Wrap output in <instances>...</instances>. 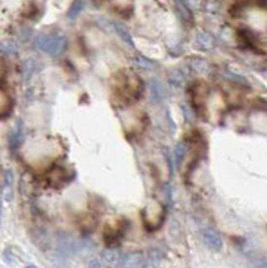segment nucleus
Segmentation results:
<instances>
[{
  "mask_svg": "<svg viewBox=\"0 0 267 268\" xmlns=\"http://www.w3.org/2000/svg\"><path fill=\"white\" fill-rule=\"evenodd\" d=\"M67 40L59 32H50V34H39L35 36L34 47L50 57H59L66 49Z\"/></svg>",
  "mask_w": 267,
  "mask_h": 268,
  "instance_id": "1",
  "label": "nucleus"
},
{
  "mask_svg": "<svg viewBox=\"0 0 267 268\" xmlns=\"http://www.w3.org/2000/svg\"><path fill=\"white\" fill-rule=\"evenodd\" d=\"M200 235H202V239H203L204 244L207 245L208 248L212 249L215 252L222 251L223 248V239L218 231L209 225H204L200 229Z\"/></svg>",
  "mask_w": 267,
  "mask_h": 268,
  "instance_id": "2",
  "label": "nucleus"
},
{
  "mask_svg": "<svg viewBox=\"0 0 267 268\" xmlns=\"http://www.w3.org/2000/svg\"><path fill=\"white\" fill-rule=\"evenodd\" d=\"M122 255L119 249L106 248L101 252V263L106 268H119Z\"/></svg>",
  "mask_w": 267,
  "mask_h": 268,
  "instance_id": "3",
  "label": "nucleus"
},
{
  "mask_svg": "<svg viewBox=\"0 0 267 268\" xmlns=\"http://www.w3.org/2000/svg\"><path fill=\"white\" fill-rule=\"evenodd\" d=\"M119 268H145V256L140 251H134L122 256Z\"/></svg>",
  "mask_w": 267,
  "mask_h": 268,
  "instance_id": "4",
  "label": "nucleus"
},
{
  "mask_svg": "<svg viewBox=\"0 0 267 268\" xmlns=\"http://www.w3.org/2000/svg\"><path fill=\"white\" fill-rule=\"evenodd\" d=\"M148 88H149V94H150V101L154 103L161 102V101H164V99L167 98V95H168L165 86H164L163 83L156 78L149 81Z\"/></svg>",
  "mask_w": 267,
  "mask_h": 268,
  "instance_id": "5",
  "label": "nucleus"
},
{
  "mask_svg": "<svg viewBox=\"0 0 267 268\" xmlns=\"http://www.w3.org/2000/svg\"><path fill=\"white\" fill-rule=\"evenodd\" d=\"M215 38L209 32H198L196 38H195V43L193 46L200 51H208V50H212L215 47Z\"/></svg>",
  "mask_w": 267,
  "mask_h": 268,
  "instance_id": "6",
  "label": "nucleus"
},
{
  "mask_svg": "<svg viewBox=\"0 0 267 268\" xmlns=\"http://www.w3.org/2000/svg\"><path fill=\"white\" fill-rule=\"evenodd\" d=\"M108 26H109L112 31H114L116 34L119 35V39L122 40L125 44H128L130 47H134V42L132 35H130V31L122 23H119V22H108Z\"/></svg>",
  "mask_w": 267,
  "mask_h": 268,
  "instance_id": "7",
  "label": "nucleus"
},
{
  "mask_svg": "<svg viewBox=\"0 0 267 268\" xmlns=\"http://www.w3.org/2000/svg\"><path fill=\"white\" fill-rule=\"evenodd\" d=\"M175 7H176V14L181 19V22L185 23V25H192L193 16L187 3H184V1H175Z\"/></svg>",
  "mask_w": 267,
  "mask_h": 268,
  "instance_id": "8",
  "label": "nucleus"
},
{
  "mask_svg": "<svg viewBox=\"0 0 267 268\" xmlns=\"http://www.w3.org/2000/svg\"><path fill=\"white\" fill-rule=\"evenodd\" d=\"M22 138H23V129H22V123H20V121H18V125H16L15 129L12 130V133H11L10 136L11 150H16V148L22 144Z\"/></svg>",
  "mask_w": 267,
  "mask_h": 268,
  "instance_id": "9",
  "label": "nucleus"
},
{
  "mask_svg": "<svg viewBox=\"0 0 267 268\" xmlns=\"http://www.w3.org/2000/svg\"><path fill=\"white\" fill-rule=\"evenodd\" d=\"M161 262V252L157 248L150 249L145 258V268H157Z\"/></svg>",
  "mask_w": 267,
  "mask_h": 268,
  "instance_id": "10",
  "label": "nucleus"
},
{
  "mask_svg": "<svg viewBox=\"0 0 267 268\" xmlns=\"http://www.w3.org/2000/svg\"><path fill=\"white\" fill-rule=\"evenodd\" d=\"M133 62L136 66H139V67L144 68V70H153V68L157 67V63H156L154 60H150V59L145 58L143 55L134 57Z\"/></svg>",
  "mask_w": 267,
  "mask_h": 268,
  "instance_id": "11",
  "label": "nucleus"
},
{
  "mask_svg": "<svg viewBox=\"0 0 267 268\" xmlns=\"http://www.w3.org/2000/svg\"><path fill=\"white\" fill-rule=\"evenodd\" d=\"M86 3L85 1H73L70 5L69 11H67V18L70 20H74L82 11H84Z\"/></svg>",
  "mask_w": 267,
  "mask_h": 268,
  "instance_id": "12",
  "label": "nucleus"
},
{
  "mask_svg": "<svg viewBox=\"0 0 267 268\" xmlns=\"http://www.w3.org/2000/svg\"><path fill=\"white\" fill-rule=\"evenodd\" d=\"M0 53L4 55H16L18 46L12 40H3V42H0Z\"/></svg>",
  "mask_w": 267,
  "mask_h": 268,
  "instance_id": "13",
  "label": "nucleus"
},
{
  "mask_svg": "<svg viewBox=\"0 0 267 268\" xmlns=\"http://www.w3.org/2000/svg\"><path fill=\"white\" fill-rule=\"evenodd\" d=\"M169 83L175 88H181L184 83V75L180 73V70H173L169 73Z\"/></svg>",
  "mask_w": 267,
  "mask_h": 268,
  "instance_id": "14",
  "label": "nucleus"
},
{
  "mask_svg": "<svg viewBox=\"0 0 267 268\" xmlns=\"http://www.w3.org/2000/svg\"><path fill=\"white\" fill-rule=\"evenodd\" d=\"M12 182H14V175H12V172L5 171V184H4L5 200H11V195H12Z\"/></svg>",
  "mask_w": 267,
  "mask_h": 268,
  "instance_id": "15",
  "label": "nucleus"
},
{
  "mask_svg": "<svg viewBox=\"0 0 267 268\" xmlns=\"http://www.w3.org/2000/svg\"><path fill=\"white\" fill-rule=\"evenodd\" d=\"M191 66H192L195 71H198V73L200 74H206L208 70H209L208 62L202 58H193Z\"/></svg>",
  "mask_w": 267,
  "mask_h": 268,
  "instance_id": "16",
  "label": "nucleus"
},
{
  "mask_svg": "<svg viewBox=\"0 0 267 268\" xmlns=\"http://www.w3.org/2000/svg\"><path fill=\"white\" fill-rule=\"evenodd\" d=\"M173 156H175L178 166L181 165V161H183L184 156H185V145H184V142H178L175 145V148H173Z\"/></svg>",
  "mask_w": 267,
  "mask_h": 268,
  "instance_id": "17",
  "label": "nucleus"
},
{
  "mask_svg": "<svg viewBox=\"0 0 267 268\" xmlns=\"http://www.w3.org/2000/svg\"><path fill=\"white\" fill-rule=\"evenodd\" d=\"M226 78H228L230 81H233V82L237 83V85H243V86H248L247 79L242 77V75H239V74L231 73V71H227L226 73Z\"/></svg>",
  "mask_w": 267,
  "mask_h": 268,
  "instance_id": "18",
  "label": "nucleus"
},
{
  "mask_svg": "<svg viewBox=\"0 0 267 268\" xmlns=\"http://www.w3.org/2000/svg\"><path fill=\"white\" fill-rule=\"evenodd\" d=\"M35 71V60L34 59H29L23 63V74H25V78L29 79L34 74Z\"/></svg>",
  "mask_w": 267,
  "mask_h": 268,
  "instance_id": "19",
  "label": "nucleus"
},
{
  "mask_svg": "<svg viewBox=\"0 0 267 268\" xmlns=\"http://www.w3.org/2000/svg\"><path fill=\"white\" fill-rule=\"evenodd\" d=\"M181 109H183V113H184V116H185V119H187V122H192L193 113L188 109V105L183 103V105H181Z\"/></svg>",
  "mask_w": 267,
  "mask_h": 268,
  "instance_id": "20",
  "label": "nucleus"
},
{
  "mask_svg": "<svg viewBox=\"0 0 267 268\" xmlns=\"http://www.w3.org/2000/svg\"><path fill=\"white\" fill-rule=\"evenodd\" d=\"M89 268H101V263H99L97 259H93V260H90L89 262Z\"/></svg>",
  "mask_w": 267,
  "mask_h": 268,
  "instance_id": "21",
  "label": "nucleus"
},
{
  "mask_svg": "<svg viewBox=\"0 0 267 268\" xmlns=\"http://www.w3.org/2000/svg\"><path fill=\"white\" fill-rule=\"evenodd\" d=\"M1 210H3V204H1V199H0V221H1Z\"/></svg>",
  "mask_w": 267,
  "mask_h": 268,
  "instance_id": "22",
  "label": "nucleus"
},
{
  "mask_svg": "<svg viewBox=\"0 0 267 268\" xmlns=\"http://www.w3.org/2000/svg\"><path fill=\"white\" fill-rule=\"evenodd\" d=\"M27 268H38L36 266H34V264H30V266H27Z\"/></svg>",
  "mask_w": 267,
  "mask_h": 268,
  "instance_id": "23",
  "label": "nucleus"
},
{
  "mask_svg": "<svg viewBox=\"0 0 267 268\" xmlns=\"http://www.w3.org/2000/svg\"><path fill=\"white\" fill-rule=\"evenodd\" d=\"M263 268H267V262L265 264H263Z\"/></svg>",
  "mask_w": 267,
  "mask_h": 268,
  "instance_id": "24",
  "label": "nucleus"
}]
</instances>
